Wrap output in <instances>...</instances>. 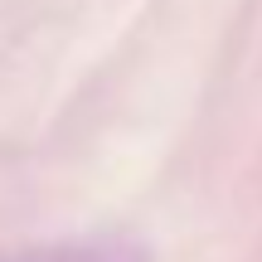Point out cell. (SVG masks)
Returning a JSON list of instances; mask_svg holds the SVG:
<instances>
[{
  "instance_id": "cell-1",
  "label": "cell",
  "mask_w": 262,
  "mask_h": 262,
  "mask_svg": "<svg viewBox=\"0 0 262 262\" xmlns=\"http://www.w3.org/2000/svg\"><path fill=\"white\" fill-rule=\"evenodd\" d=\"M15 262H146V253L131 243H83V248H54V253H29Z\"/></svg>"
}]
</instances>
